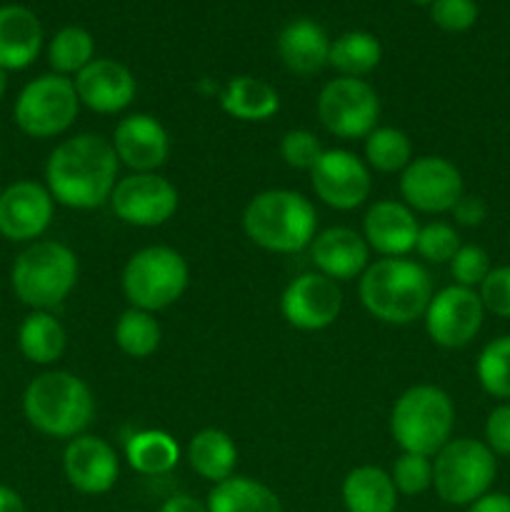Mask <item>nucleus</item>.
I'll return each instance as SVG.
<instances>
[{
  "instance_id": "13",
  "label": "nucleus",
  "mask_w": 510,
  "mask_h": 512,
  "mask_svg": "<svg viewBox=\"0 0 510 512\" xmlns=\"http://www.w3.org/2000/svg\"><path fill=\"white\" fill-rule=\"evenodd\" d=\"M428 338L445 350L465 348L480 333L485 320L483 300L478 290L448 285L430 298L423 315Z\"/></svg>"
},
{
  "instance_id": "39",
  "label": "nucleus",
  "mask_w": 510,
  "mask_h": 512,
  "mask_svg": "<svg viewBox=\"0 0 510 512\" xmlns=\"http://www.w3.org/2000/svg\"><path fill=\"white\" fill-rule=\"evenodd\" d=\"M430 20L445 33H465L478 23V3L475 0H433Z\"/></svg>"
},
{
  "instance_id": "5",
  "label": "nucleus",
  "mask_w": 510,
  "mask_h": 512,
  "mask_svg": "<svg viewBox=\"0 0 510 512\" xmlns=\"http://www.w3.org/2000/svg\"><path fill=\"white\" fill-rule=\"evenodd\" d=\"M78 255L58 240H35L15 258L10 285L15 298L30 310H53L78 285Z\"/></svg>"
},
{
  "instance_id": "38",
  "label": "nucleus",
  "mask_w": 510,
  "mask_h": 512,
  "mask_svg": "<svg viewBox=\"0 0 510 512\" xmlns=\"http://www.w3.org/2000/svg\"><path fill=\"white\" fill-rule=\"evenodd\" d=\"M490 270L493 265H490L488 250L475 243L460 245L455 258L450 260V275L455 278V285H463V288H480Z\"/></svg>"
},
{
  "instance_id": "22",
  "label": "nucleus",
  "mask_w": 510,
  "mask_h": 512,
  "mask_svg": "<svg viewBox=\"0 0 510 512\" xmlns=\"http://www.w3.org/2000/svg\"><path fill=\"white\" fill-rule=\"evenodd\" d=\"M43 50V25L25 5L0 8V68L25 70L38 60Z\"/></svg>"
},
{
  "instance_id": "42",
  "label": "nucleus",
  "mask_w": 510,
  "mask_h": 512,
  "mask_svg": "<svg viewBox=\"0 0 510 512\" xmlns=\"http://www.w3.org/2000/svg\"><path fill=\"white\" fill-rule=\"evenodd\" d=\"M450 213H453L455 223L465 225V228H478L488 218V208H485L483 198H478V195H463Z\"/></svg>"
},
{
  "instance_id": "24",
  "label": "nucleus",
  "mask_w": 510,
  "mask_h": 512,
  "mask_svg": "<svg viewBox=\"0 0 510 512\" xmlns=\"http://www.w3.org/2000/svg\"><path fill=\"white\" fill-rule=\"evenodd\" d=\"M218 103L225 115L240 123H265L280 110V95L268 80L255 75H238L220 90Z\"/></svg>"
},
{
  "instance_id": "15",
  "label": "nucleus",
  "mask_w": 510,
  "mask_h": 512,
  "mask_svg": "<svg viewBox=\"0 0 510 512\" xmlns=\"http://www.w3.org/2000/svg\"><path fill=\"white\" fill-rule=\"evenodd\" d=\"M343 310V293L335 280L320 273H303L290 280L280 295V313L295 330L315 333L338 320Z\"/></svg>"
},
{
  "instance_id": "35",
  "label": "nucleus",
  "mask_w": 510,
  "mask_h": 512,
  "mask_svg": "<svg viewBox=\"0 0 510 512\" xmlns=\"http://www.w3.org/2000/svg\"><path fill=\"white\" fill-rule=\"evenodd\" d=\"M390 478L398 495H408V498L423 495L425 490L433 488V460L428 455L400 453L390 470Z\"/></svg>"
},
{
  "instance_id": "25",
  "label": "nucleus",
  "mask_w": 510,
  "mask_h": 512,
  "mask_svg": "<svg viewBox=\"0 0 510 512\" xmlns=\"http://www.w3.org/2000/svg\"><path fill=\"white\" fill-rule=\"evenodd\" d=\"M343 505L348 512H395L398 490L393 478L375 465H358L343 480Z\"/></svg>"
},
{
  "instance_id": "41",
  "label": "nucleus",
  "mask_w": 510,
  "mask_h": 512,
  "mask_svg": "<svg viewBox=\"0 0 510 512\" xmlns=\"http://www.w3.org/2000/svg\"><path fill=\"white\" fill-rule=\"evenodd\" d=\"M485 445L495 455H510V403H500L485 420Z\"/></svg>"
},
{
  "instance_id": "32",
  "label": "nucleus",
  "mask_w": 510,
  "mask_h": 512,
  "mask_svg": "<svg viewBox=\"0 0 510 512\" xmlns=\"http://www.w3.org/2000/svg\"><path fill=\"white\" fill-rule=\"evenodd\" d=\"M95 60V40L80 25H65L50 38L48 63L58 75H78Z\"/></svg>"
},
{
  "instance_id": "34",
  "label": "nucleus",
  "mask_w": 510,
  "mask_h": 512,
  "mask_svg": "<svg viewBox=\"0 0 510 512\" xmlns=\"http://www.w3.org/2000/svg\"><path fill=\"white\" fill-rule=\"evenodd\" d=\"M478 383L490 398H498L503 403L510 400V335H500L485 343L480 350L478 363H475Z\"/></svg>"
},
{
  "instance_id": "31",
  "label": "nucleus",
  "mask_w": 510,
  "mask_h": 512,
  "mask_svg": "<svg viewBox=\"0 0 510 512\" xmlns=\"http://www.w3.org/2000/svg\"><path fill=\"white\" fill-rule=\"evenodd\" d=\"M160 340H163V328L155 313L148 310L128 308L115 323V345L128 358H150L160 348Z\"/></svg>"
},
{
  "instance_id": "26",
  "label": "nucleus",
  "mask_w": 510,
  "mask_h": 512,
  "mask_svg": "<svg viewBox=\"0 0 510 512\" xmlns=\"http://www.w3.org/2000/svg\"><path fill=\"white\" fill-rule=\"evenodd\" d=\"M188 465L208 483H223L235 475L238 445L220 428L198 430L188 443Z\"/></svg>"
},
{
  "instance_id": "27",
  "label": "nucleus",
  "mask_w": 510,
  "mask_h": 512,
  "mask_svg": "<svg viewBox=\"0 0 510 512\" xmlns=\"http://www.w3.org/2000/svg\"><path fill=\"white\" fill-rule=\"evenodd\" d=\"M68 333L50 310H33L18 328V348L28 363L53 365L63 358Z\"/></svg>"
},
{
  "instance_id": "30",
  "label": "nucleus",
  "mask_w": 510,
  "mask_h": 512,
  "mask_svg": "<svg viewBox=\"0 0 510 512\" xmlns=\"http://www.w3.org/2000/svg\"><path fill=\"white\" fill-rule=\"evenodd\" d=\"M380 60H383V45L373 33L348 30L330 40L328 65H333L343 78H365L378 68Z\"/></svg>"
},
{
  "instance_id": "20",
  "label": "nucleus",
  "mask_w": 510,
  "mask_h": 512,
  "mask_svg": "<svg viewBox=\"0 0 510 512\" xmlns=\"http://www.w3.org/2000/svg\"><path fill=\"white\" fill-rule=\"evenodd\" d=\"M420 225L413 210L398 200H378L363 218V238L383 258H405L418 243Z\"/></svg>"
},
{
  "instance_id": "1",
  "label": "nucleus",
  "mask_w": 510,
  "mask_h": 512,
  "mask_svg": "<svg viewBox=\"0 0 510 512\" xmlns=\"http://www.w3.org/2000/svg\"><path fill=\"white\" fill-rule=\"evenodd\" d=\"M120 160L110 140L80 133L55 145L45 163V188L55 203L73 210H95L110 203Z\"/></svg>"
},
{
  "instance_id": "16",
  "label": "nucleus",
  "mask_w": 510,
  "mask_h": 512,
  "mask_svg": "<svg viewBox=\"0 0 510 512\" xmlns=\"http://www.w3.org/2000/svg\"><path fill=\"white\" fill-rule=\"evenodd\" d=\"M55 215V200L43 183L15 180L0 193V235L10 243H35Z\"/></svg>"
},
{
  "instance_id": "33",
  "label": "nucleus",
  "mask_w": 510,
  "mask_h": 512,
  "mask_svg": "<svg viewBox=\"0 0 510 512\" xmlns=\"http://www.w3.org/2000/svg\"><path fill=\"white\" fill-rule=\"evenodd\" d=\"M413 160V143L400 128H375L365 138V163L378 173H403Z\"/></svg>"
},
{
  "instance_id": "7",
  "label": "nucleus",
  "mask_w": 510,
  "mask_h": 512,
  "mask_svg": "<svg viewBox=\"0 0 510 512\" xmlns=\"http://www.w3.org/2000/svg\"><path fill=\"white\" fill-rule=\"evenodd\" d=\"M120 283L130 308L160 313L178 303L188 290V260L170 245H148L130 255Z\"/></svg>"
},
{
  "instance_id": "36",
  "label": "nucleus",
  "mask_w": 510,
  "mask_h": 512,
  "mask_svg": "<svg viewBox=\"0 0 510 512\" xmlns=\"http://www.w3.org/2000/svg\"><path fill=\"white\" fill-rule=\"evenodd\" d=\"M460 235L453 225L448 223H428L420 225L418 233V243H415V250L423 260L435 265L450 263L455 258V253L460 250Z\"/></svg>"
},
{
  "instance_id": "44",
  "label": "nucleus",
  "mask_w": 510,
  "mask_h": 512,
  "mask_svg": "<svg viewBox=\"0 0 510 512\" xmlns=\"http://www.w3.org/2000/svg\"><path fill=\"white\" fill-rule=\"evenodd\" d=\"M158 512H208V508H205V503H200L198 498H193V495L180 493L165 500Z\"/></svg>"
},
{
  "instance_id": "40",
  "label": "nucleus",
  "mask_w": 510,
  "mask_h": 512,
  "mask_svg": "<svg viewBox=\"0 0 510 512\" xmlns=\"http://www.w3.org/2000/svg\"><path fill=\"white\" fill-rule=\"evenodd\" d=\"M478 295L483 300L485 313L510 320V265L490 270L488 278L480 283Z\"/></svg>"
},
{
  "instance_id": "43",
  "label": "nucleus",
  "mask_w": 510,
  "mask_h": 512,
  "mask_svg": "<svg viewBox=\"0 0 510 512\" xmlns=\"http://www.w3.org/2000/svg\"><path fill=\"white\" fill-rule=\"evenodd\" d=\"M465 512H510V495L505 493H485L475 503L468 505Z\"/></svg>"
},
{
  "instance_id": "4",
  "label": "nucleus",
  "mask_w": 510,
  "mask_h": 512,
  "mask_svg": "<svg viewBox=\"0 0 510 512\" xmlns=\"http://www.w3.org/2000/svg\"><path fill=\"white\" fill-rule=\"evenodd\" d=\"M243 230L268 253L293 255L310 248L318 235V210L288 188H270L253 195L243 210Z\"/></svg>"
},
{
  "instance_id": "17",
  "label": "nucleus",
  "mask_w": 510,
  "mask_h": 512,
  "mask_svg": "<svg viewBox=\"0 0 510 512\" xmlns=\"http://www.w3.org/2000/svg\"><path fill=\"white\" fill-rule=\"evenodd\" d=\"M65 480L83 495H103L120 478V460L113 445L98 435H78L68 440L63 453Z\"/></svg>"
},
{
  "instance_id": "28",
  "label": "nucleus",
  "mask_w": 510,
  "mask_h": 512,
  "mask_svg": "<svg viewBox=\"0 0 510 512\" xmlns=\"http://www.w3.org/2000/svg\"><path fill=\"white\" fill-rule=\"evenodd\" d=\"M208 512H283L278 493L265 483L245 475L215 483L205 500Z\"/></svg>"
},
{
  "instance_id": "9",
  "label": "nucleus",
  "mask_w": 510,
  "mask_h": 512,
  "mask_svg": "<svg viewBox=\"0 0 510 512\" xmlns=\"http://www.w3.org/2000/svg\"><path fill=\"white\" fill-rule=\"evenodd\" d=\"M80 113L75 83L65 75L45 73L30 80L18 93L13 105V120L20 133L35 140L58 138L73 128Z\"/></svg>"
},
{
  "instance_id": "46",
  "label": "nucleus",
  "mask_w": 510,
  "mask_h": 512,
  "mask_svg": "<svg viewBox=\"0 0 510 512\" xmlns=\"http://www.w3.org/2000/svg\"><path fill=\"white\" fill-rule=\"evenodd\" d=\"M5 90H8V73L0 68V100L5 98Z\"/></svg>"
},
{
  "instance_id": "45",
  "label": "nucleus",
  "mask_w": 510,
  "mask_h": 512,
  "mask_svg": "<svg viewBox=\"0 0 510 512\" xmlns=\"http://www.w3.org/2000/svg\"><path fill=\"white\" fill-rule=\"evenodd\" d=\"M0 512H28L20 493H15L8 485H0Z\"/></svg>"
},
{
  "instance_id": "18",
  "label": "nucleus",
  "mask_w": 510,
  "mask_h": 512,
  "mask_svg": "<svg viewBox=\"0 0 510 512\" xmlns=\"http://www.w3.org/2000/svg\"><path fill=\"white\" fill-rule=\"evenodd\" d=\"M73 83L80 105L100 115L123 113L138 93L133 70L113 58H95L75 75Z\"/></svg>"
},
{
  "instance_id": "47",
  "label": "nucleus",
  "mask_w": 510,
  "mask_h": 512,
  "mask_svg": "<svg viewBox=\"0 0 510 512\" xmlns=\"http://www.w3.org/2000/svg\"><path fill=\"white\" fill-rule=\"evenodd\" d=\"M410 3H418V5H430L433 0H410Z\"/></svg>"
},
{
  "instance_id": "10",
  "label": "nucleus",
  "mask_w": 510,
  "mask_h": 512,
  "mask_svg": "<svg viewBox=\"0 0 510 512\" xmlns=\"http://www.w3.org/2000/svg\"><path fill=\"white\" fill-rule=\"evenodd\" d=\"M318 118L340 140L368 138L380 120L378 90L363 78H333L318 95Z\"/></svg>"
},
{
  "instance_id": "11",
  "label": "nucleus",
  "mask_w": 510,
  "mask_h": 512,
  "mask_svg": "<svg viewBox=\"0 0 510 512\" xmlns=\"http://www.w3.org/2000/svg\"><path fill=\"white\" fill-rule=\"evenodd\" d=\"M178 188L158 173H130L115 183L110 208L133 228H158L178 213Z\"/></svg>"
},
{
  "instance_id": "2",
  "label": "nucleus",
  "mask_w": 510,
  "mask_h": 512,
  "mask_svg": "<svg viewBox=\"0 0 510 512\" xmlns=\"http://www.w3.org/2000/svg\"><path fill=\"white\" fill-rule=\"evenodd\" d=\"M360 303L375 320L410 325L423 318L433 298V278L408 258H380L360 275Z\"/></svg>"
},
{
  "instance_id": "29",
  "label": "nucleus",
  "mask_w": 510,
  "mask_h": 512,
  "mask_svg": "<svg viewBox=\"0 0 510 512\" xmlns=\"http://www.w3.org/2000/svg\"><path fill=\"white\" fill-rule=\"evenodd\" d=\"M125 460L140 475H165L180 463V445L165 430H138L125 443Z\"/></svg>"
},
{
  "instance_id": "21",
  "label": "nucleus",
  "mask_w": 510,
  "mask_h": 512,
  "mask_svg": "<svg viewBox=\"0 0 510 512\" xmlns=\"http://www.w3.org/2000/svg\"><path fill=\"white\" fill-rule=\"evenodd\" d=\"M370 248L363 235L345 225L320 230L310 243V260L315 270L335 283L360 278L368 268Z\"/></svg>"
},
{
  "instance_id": "14",
  "label": "nucleus",
  "mask_w": 510,
  "mask_h": 512,
  "mask_svg": "<svg viewBox=\"0 0 510 512\" xmlns=\"http://www.w3.org/2000/svg\"><path fill=\"white\" fill-rule=\"evenodd\" d=\"M310 185L320 203L333 210H355L368 200L373 178L365 160L343 148L323 150L310 170Z\"/></svg>"
},
{
  "instance_id": "12",
  "label": "nucleus",
  "mask_w": 510,
  "mask_h": 512,
  "mask_svg": "<svg viewBox=\"0 0 510 512\" xmlns=\"http://www.w3.org/2000/svg\"><path fill=\"white\" fill-rule=\"evenodd\" d=\"M400 195L418 213H450L465 195L463 173L443 155H420L400 173Z\"/></svg>"
},
{
  "instance_id": "8",
  "label": "nucleus",
  "mask_w": 510,
  "mask_h": 512,
  "mask_svg": "<svg viewBox=\"0 0 510 512\" xmlns=\"http://www.w3.org/2000/svg\"><path fill=\"white\" fill-rule=\"evenodd\" d=\"M498 475V458L493 450L475 438H450L435 453L433 488L443 503L468 508L490 493Z\"/></svg>"
},
{
  "instance_id": "3",
  "label": "nucleus",
  "mask_w": 510,
  "mask_h": 512,
  "mask_svg": "<svg viewBox=\"0 0 510 512\" xmlns=\"http://www.w3.org/2000/svg\"><path fill=\"white\" fill-rule=\"evenodd\" d=\"M23 415L38 433L55 440H73L93 423V390L68 370H45L25 388Z\"/></svg>"
},
{
  "instance_id": "6",
  "label": "nucleus",
  "mask_w": 510,
  "mask_h": 512,
  "mask_svg": "<svg viewBox=\"0 0 510 512\" xmlns=\"http://www.w3.org/2000/svg\"><path fill=\"white\" fill-rule=\"evenodd\" d=\"M455 405L438 385L420 383L403 390L390 410V435L403 453L435 458L453 438Z\"/></svg>"
},
{
  "instance_id": "37",
  "label": "nucleus",
  "mask_w": 510,
  "mask_h": 512,
  "mask_svg": "<svg viewBox=\"0 0 510 512\" xmlns=\"http://www.w3.org/2000/svg\"><path fill=\"white\" fill-rule=\"evenodd\" d=\"M323 145L320 140L315 138V133L305 128H295L288 130V133L280 138V158L288 168L293 170H313L315 163L320 160L323 155Z\"/></svg>"
},
{
  "instance_id": "19",
  "label": "nucleus",
  "mask_w": 510,
  "mask_h": 512,
  "mask_svg": "<svg viewBox=\"0 0 510 512\" xmlns=\"http://www.w3.org/2000/svg\"><path fill=\"white\" fill-rule=\"evenodd\" d=\"M115 155L133 173H155L170 155V135L155 115L130 113L115 125Z\"/></svg>"
},
{
  "instance_id": "23",
  "label": "nucleus",
  "mask_w": 510,
  "mask_h": 512,
  "mask_svg": "<svg viewBox=\"0 0 510 512\" xmlns=\"http://www.w3.org/2000/svg\"><path fill=\"white\" fill-rule=\"evenodd\" d=\"M278 55L290 73L315 75L328 65L330 38L315 20L295 18L280 30Z\"/></svg>"
}]
</instances>
